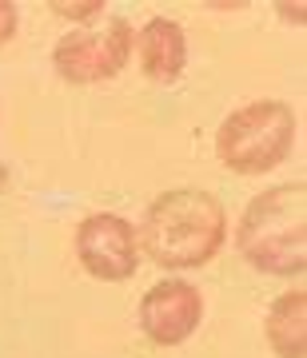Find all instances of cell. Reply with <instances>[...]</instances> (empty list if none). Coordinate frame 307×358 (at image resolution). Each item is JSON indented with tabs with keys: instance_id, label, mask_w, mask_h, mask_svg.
Returning a JSON list of instances; mask_svg holds the SVG:
<instances>
[{
	"instance_id": "obj_10",
	"label": "cell",
	"mask_w": 307,
	"mask_h": 358,
	"mask_svg": "<svg viewBox=\"0 0 307 358\" xmlns=\"http://www.w3.org/2000/svg\"><path fill=\"white\" fill-rule=\"evenodd\" d=\"M16 32V4L13 0H0V44H8Z\"/></svg>"
},
{
	"instance_id": "obj_9",
	"label": "cell",
	"mask_w": 307,
	"mask_h": 358,
	"mask_svg": "<svg viewBox=\"0 0 307 358\" xmlns=\"http://www.w3.org/2000/svg\"><path fill=\"white\" fill-rule=\"evenodd\" d=\"M48 8L52 13H60V16H72V20H88V16H96L104 8V0H48Z\"/></svg>"
},
{
	"instance_id": "obj_7",
	"label": "cell",
	"mask_w": 307,
	"mask_h": 358,
	"mask_svg": "<svg viewBox=\"0 0 307 358\" xmlns=\"http://www.w3.org/2000/svg\"><path fill=\"white\" fill-rule=\"evenodd\" d=\"M136 52H140V68L144 76L156 84H176L188 60V44H184V28L168 16H156L140 28L136 36Z\"/></svg>"
},
{
	"instance_id": "obj_1",
	"label": "cell",
	"mask_w": 307,
	"mask_h": 358,
	"mask_svg": "<svg viewBox=\"0 0 307 358\" xmlns=\"http://www.w3.org/2000/svg\"><path fill=\"white\" fill-rule=\"evenodd\" d=\"M228 239V215L216 195L196 192V187H176L152 199L148 215L140 223V243L156 267L184 271L204 267L219 255Z\"/></svg>"
},
{
	"instance_id": "obj_6",
	"label": "cell",
	"mask_w": 307,
	"mask_h": 358,
	"mask_svg": "<svg viewBox=\"0 0 307 358\" xmlns=\"http://www.w3.org/2000/svg\"><path fill=\"white\" fill-rule=\"evenodd\" d=\"M204 319V299L192 282L184 279H168L156 282L152 291L140 299V327L144 334L160 346H176L200 327Z\"/></svg>"
},
{
	"instance_id": "obj_3",
	"label": "cell",
	"mask_w": 307,
	"mask_h": 358,
	"mask_svg": "<svg viewBox=\"0 0 307 358\" xmlns=\"http://www.w3.org/2000/svg\"><path fill=\"white\" fill-rule=\"evenodd\" d=\"M292 143H295V112L283 100L243 103L216 131L219 159L240 176H259V171L280 167L292 155Z\"/></svg>"
},
{
	"instance_id": "obj_8",
	"label": "cell",
	"mask_w": 307,
	"mask_h": 358,
	"mask_svg": "<svg viewBox=\"0 0 307 358\" xmlns=\"http://www.w3.org/2000/svg\"><path fill=\"white\" fill-rule=\"evenodd\" d=\"M268 343L280 358H303L307 355V291L280 294L268 310Z\"/></svg>"
},
{
	"instance_id": "obj_4",
	"label": "cell",
	"mask_w": 307,
	"mask_h": 358,
	"mask_svg": "<svg viewBox=\"0 0 307 358\" xmlns=\"http://www.w3.org/2000/svg\"><path fill=\"white\" fill-rule=\"evenodd\" d=\"M132 24L128 20H112L104 32H76V36H64L52 52V64L64 80L72 84H100V80H112L124 72L132 56Z\"/></svg>"
},
{
	"instance_id": "obj_5",
	"label": "cell",
	"mask_w": 307,
	"mask_h": 358,
	"mask_svg": "<svg viewBox=\"0 0 307 358\" xmlns=\"http://www.w3.org/2000/svg\"><path fill=\"white\" fill-rule=\"evenodd\" d=\"M76 259L92 279L124 282L136 275V227L120 215H88L76 227Z\"/></svg>"
},
{
	"instance_id": "obj_2",
	"label": "cell",
	"mask_w": 307,
	"mask_h": 358,
	"mask_svg": "<svg viewBox=\"0 0 307 358\" xmlns=\"http://www.w3.org/2000/svg\"><path fill=\"white\" fill-rule=\"evenodd\" d=\"M240 255L268 275L307 271V183H280L256 195L236 231Z\"/></svg>"
}]
</instances>
